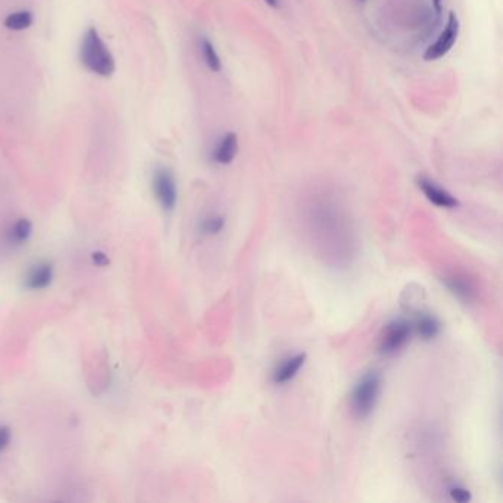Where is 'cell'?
I'll return each mask as SVG.
<instances>
[{"label":"cell","instance_id":"6da1fadb","mask_svg":"<svg viewBox=\"0 0 503 503\" xmlns=\"http://www.w3.org/2000/svg\"><path fill=\"white\" fill-rule=\"evenodd\" d=\"M79 55L83 67L100 77H109L116 71V59L95 27L83 34Z\"/></svg>","mask_w":503,"mask_h":503},{"label":"cell","instance_id":"7a4b0ae2","mask_svg":"<svg viewBox=\"0 0 503 503\" xmlns=\"http://www.w3.org/2000/svg\"><path fill=\"white\" fill-rule=\"evenodd\" d=\"M381 396V375L378 372H368L355 385L350 396L351 410L357 418H368L373 412Z\"/></svg>","mask_w":503,"mask_h":503},{"label":"cell","instance_id":"3957f363","mask_svg":"<svg viewBox=\"0 0 503 503\" xmlns=\"http://www.w3.org/2000/svg\"><path fill=\"white\" fill-rule=\"evenodd\" d=\"M153 192L161 208L170 212L178 206V183L170 169L158 167L153 174Z\"/></svg>","mask_w":503,"mask_h":503},{"label":"cell","instance_id":"277c9868","mask_svg":"<svg viewBox=\"0 0 503 503\" xmlns=\"http://www.w3.org/2000/svg\"><path fill=\"white\" fill-rule=\"evenodd\" d=\"M412 334V326L403 319H396L389 322L380 339V351L384 356H394L401 348L409 343Z\"/></svg>","mask_w":503,"mask_h":503},{"label":"cell","instance_id":"5b68a950","mask_svg":"<svg viewBox=\"0 0 503 503\" xmlns=\"http://www.w3.org/2000/svg\"><path fill=\"white\" fill-rule=\"evenodd\" d=\"M459 30H461L459 20L455 12H450L444 30L442 31V34H440L437 42L426 49V52L424 54V59L425 61H438L443 56H446L450 52V49L455 46V43L458 40V36H459Z\"/></svg>","mask_w":503,"mask_h":503},{"label":"cell","instance_id":"8992f818","mask_svg":"<svg viewBox=\"0 0 503 503\" xmlns=\"http://www.w3.org/2000/svg\"><path fill=\"white\" fill-rule=\"evenodd\" d=\"M417 183L419 186V189L422 191V194L426 196V199H428L430 203H433L434 206H437L440 208H449V210L458 208L461 206L459 201L454 195L447 192L444 187L437 185L430 178L418 176Z\"/></svg>","mask_w":503,"mask_h":503},{"label":"cell","instance_id":"52a82bcc","mask_svg":"<svg viewBox=\"0 0 503 503\" xmlns=\"http://www.w3.org/2000/svg\"><path fill=\"white\" fill-rule=\"evenodd\" d=\"M54 281V268L50 263L37 261L25 274V288L31 291H42Z\"/></svg>","mask_w":503,"mask_h":503},{"label":"cell","instance_id":"ba28073f","mask_svg":"<svg viewBox=\"0 0 503 503\" xmlns=\"http://www.w3.org/2000/svg\"><path fill=\"white\" fill-rule=\"evenodd\" d=\"M307 359L306 353H298L293 357H288L285 360H282V363L278 364V368L273 371L272 380L276 385H284L288 384L289 381H293L297 373L300 372V369L304 366Z\"/></svg>","mask_w":503,"mask_h":503},{"label":"cell","instance_id":"9c48e42d","mask_svg":"<svg viewBox=\"0 0 503 503\" xmlns=\"http://www.w3.org/2000/svg\"><path fill=\"white\" fill-rule=\"evenodd\" d=\"M238 136L233 132L224 134L223 139L217 144L215 153H212V160H215L220 166H229L235 160L238 154Z\"/></svg>","mask_w":503,"mask_h":503},{"label":"cell","instance_id":"30bf717a","mask_svg":"<svg viewBox=\"0 0 503 503\" xmlns=\"http://www.w3.org/2000/svg\"><path fill=\"white\" fill-rule=\"evenodd\" d=\"M444 285L449 288L451 294L465 301V303H471V301L475 300L477 293L474 285L462 278V276H449V278L444 279Z\"/></svg>","mask_w":503,"mask_h":503},{"label":"cell","instance_id":"8fae6325","mask_svg":"<svg viewBox=\"0 0 503 503\" xmlns=\"http://www.w3.org/2000/svg\"><path fill=\"white\" fill-rule=\"evenodd\" d=\"M415 330H417L418 335L425 339V341H431V339L437 338L442 331V325H440L438 319L430 313H422L419 318L415 322Z\"/></svg>","mask_w":503,"mask_h":503},{"label":"cell","instance_id":"7c38bea8","mask_svg":"<svg viewBox=\"0 0 503 503\" xmlns=\"http://www.w3.org/2000/svg\"><path fill=\"white\" fill-rule=\"evenodd\" d=\"M33 233V224L27 219H20L10 226L6 232V240L10 245H22L30 240Z\"/></svg>","mask_w":503,"mask_h":503},{"label":"cell","instance_id":"4fadbf2b","mask_svg":"<svg viewBox=\"0 0 503 503\" xmlns=\"http://www.w3.org/2000/svg\"><path fill=\"white\" fill-rule=\"evenodd\" d=\"M33 14L30 10H17L12 12L5 18V27L12 31H24L33 25Z\"/></svg>","mask_w":503,"mask_h":503},{"label":"cell","instance_id":"5bb4252c","mask_svg":"<svg viewBox=\"0 0 503 503\" xmlns=\"http://www.w3.org/2000/svg\"><path fill=\"white\" fill-rule=\"evenodd\" d=\"M201 54H203L204 62H206V65L208 67V70H211L212 72L222 71L220 56L217 54L215 45H212L211 40L207 39V37H203V39H201Z\"/></svg>","mask_w":503,"mask_h":503},{"label":"cell","instance_id":"9a60e30c","mask_svg":"<svg viewBox=\"0 0 503 503\" xmlns=\"http://www.w3.org/2000/svg\"><path fill=\"white\" fill-rule=\"evenodd\" d=\"M226 224V219L220 215H208L199 222V232L204 235H219Z\"/></svg>","mask_w":503,"mask_h":503},{"label":"cell","instance_id":"2e32d148","mask_svg":"<svg viewBox=\"0 0 503 503\" xmlns=\"http://www.w3.org/2000/svg\"><path fill=\"white\" fill-rule=\"evenodd\" d=\"M449 495L451 497V500L455 502H459V503H465V502H470L472 499L470 490L465 488L462 486H451L449 488Z\"/></svg>","mask_w":503,"mask_h":503},{"label":"cell","instance_id":"e0dca14e","mask_svg":"<svg viewBox=\"0 0 503 503\" xmlns=\"http://www.w3.org/2000/svg\"><path fill=\"white\" fill-rule=\"evenodd\" d=\"M10 438H12L10 430L6 425L0 424V451H3L10 444Z\"/></svg>","mask_w":503,"mask_h":503},{"label":"cell","instance_id":"ac0fdd59","mask_svg":"<svg viewBox=\"0 0 503 503\" xmlns=\"http://www.w3.org/2000/svg\"><path fill=\"white\" fill-rule=\"evenodd\" d=\"M92 258H93L95 264H98V266H107V264H108V258H107V256L102 254V253H95V254L92 256Z\"/></svg>","mask_w":503,"mask_h":503},{"label":"cell","instance_id":"d6986e66","mask_svg":"<svg viewBox=\"0 0 503 503\" xmlns=\"http://www.w3.org/2000/svg\"><path fill=\"white\" fill-rule=\"evenodd\" d=\"M433 5L435 8L437 14H440V12H442V0H433Z\"/></svg>","mask_w":503,"mask_h":503},{"label":"cell","instance_id":"ffe728a7","mask_svg":"<svg viewBox=\"0 0 503 503\" xmlns=\"http://www.w3.org/2000/svg\"><path fill=\"white\" fill-rule=\"evenodd\" d=\"M264 2H266L272 8H278L279 6V0H264Z\"/></svg>","mask_w":503,"mask_h":503},{"label":"cell","instance_id":"44dd1931","mask_svg":"<svg viewBox=\"0 0 503 503\" xmlns=\"http://www.w3.org/2000/svg\"><path fill=\"white\" fill-rule=\"evenodd\" d=\"M359 2H364V0H359Z\"/></svg>","mask_w":503,"mask_h":503}]
</instances>
